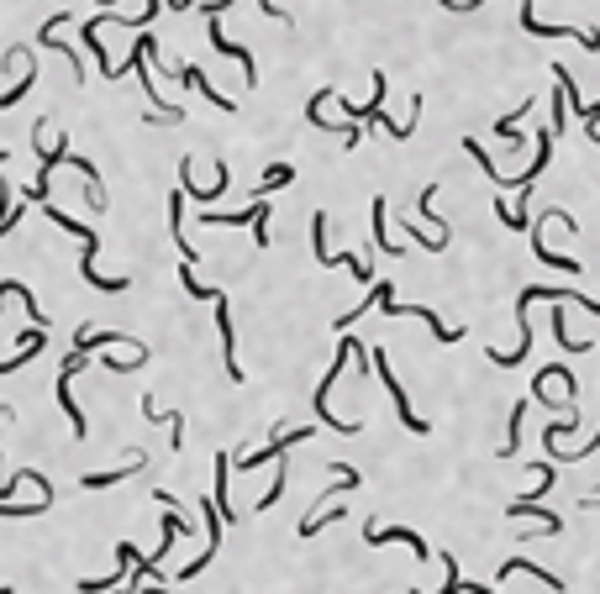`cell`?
<instances>
[{
  "mask_svg": "<svg viewBox=\"0 0 600 594\" xmlns=\"http://www.w3.org/2000/svg\"><path fill=\"white\" fill-rule=\"evenodd\" d=\"M442 568H448V584H442L437 594H458V590H464V579H458V563H453V558H442Z\"/></svg>",
  "mask_w": 600,
  "mask_h": 594,
  "instance_id": "18",
  "label": "cell"
},
{
  "mask_svg": "<svg viewBox=\"0 0 600 594\" xmlns=\"http://www.w3.org/2000/svg\"><path fill=\"white\" fill-rule=\"evenodd\" d=\"M290 179H296V169H290V164H269V169H264V179H258V189H253V195L264 200L269 189H280V184H290Z\"/></svg>",
  "mask_w": 600,
  "mask_h": 594,
  "instance_id": "14",
  "label": "cell"
},
{
  "mask_svg": "<svg viewBox=\"0 0 600 594\" xmlns=\"http://www.w3.org/2000/svg\"><path fill=\"white\" fill-rule=\"evenodd\" d=\"M211 48L216 53H227V59H238L242 63V74H247V84H258V59L242 48V43H232V37H222V21H211Z\"/></svg>",
  "mask_w": 600,
  "mask_h": 594,
  "instance_id": "5",
  "label": "cell"
},
{
  "mask_svg": "<svg viewBox=\"0 0 600 594\" xmlns=\"http://www.w3.org/2000/svg\"><path fill=\"white\" fill-rule=\"evenodd\" d=\"M227 5H232V0H211V5H206V21H222V16H227Z\"/></svg>",
  "mask_w": 600,
  "mask_h": 594,
  "instance_id": "19",
  "label": "cell"
},
{
  "mask_svg": "<svg viewBox=\"0 0 600 594\" xmlns=\"http://www.w3.org/2000/svg\"><path fill=\"white\" fill-rule=\"evenodd\" d=\"M169 5H174V11H190V5H195V0H169Z\"/></svg>",
  "mask_w": 600,
  "mask_h": 594,
  "instance_id": "23",
  "label": "cell"
},
{
  "mask_svg": "<svg viewBox=\"0 0 600 594\" xmlns=\"http://www.w3.org/2000/svg\"><path fill=\"white\" fill-rule=\"evenodd\" d=\"M117 342H132V332H74V353H95V348H117Z\"/></svg>",
  "mask_w": 600,
  "mask_h": 594,
  "instance_id": "10",
  "label": "cell"
},
{
  "mask_svg": "<svg viewBox=\"0 0 600 594\" xmlns=\"http://www.w3.org/2000/svg\"><path fill=\"white\" fill-rule=\"evenodd\" d=\"M142 463H148V458H142V453H137V447H132V453H126V463H121V469H106V474H85V478H79V484H85V489H111V484H121V478H126V474H137V469H142Z\"/></svg>",
  "mask_w": 600,
  "mask_h": 594,
  "instance_id": "7",
  "label": "cell"
},
{
  "mask_svg": "<svg viewBox=\"0 0 600 594\" xmlns=\"http://www.w3.org/2000/svg\"><path fill=\"white\" fill-rule=\"evenodd\" d=\"M363 542H369V547H385V542H406V547L417 552L421 563H426V542H421L417 532H406V526H369V532H363Z\"/></svg>",
  "mask_w": 600,
  "mask_h": 594,
  "instance_id": "6",
  "label": "cell"
},
{
  "mask_svg": "<svg viewBox=\"0 0 600 594\" xmlns=\"http://www.w3.org/2000/svg\"><path fill=\"white\" fill-rule=\"evenodd\" d=\"M506 516H538L542 526H547V536L564 532V521H558V516H553V510H547L542 500H527V494H522V500H511V510H506Z\"/></svg>",
  "mask_w": 600,
  "mask_h": 594,
  "instance_id": "9",
  "label": "cell"
},
{
  "mask_svg": "<svg viewBox=\"0 0 600 594\" xmlns=\"http://www.w3.org/2000/svg\"><path fill=\"white\" fill-rule=\"evenodd\" d=\"M269 211H274V205L253 195V205H242V211H200V227H253V237H258V247H269V232H264Z\"/></svg>",
  "mask_w": 600,
  "mask_h": 594,
  "instance_id": "1",
  "label": "cell"
},
{
  "mask_svg": "<svg viewBox=\"0 0 600 594\" xmlns=\"http://www.w3.org/2000/svg\"><path fill=\"white\" fill-rule=\"evenodd\" d=\"M180 79L190 84V90H195V95H206V100H211L216 111H232V100H227V95H216V84H211V79H206V74H200L195 63H184V68H180Z\"/></svg>",
  "mask_w": 600,
  "mask_h": 594,
  "instance_id": "8",
  "label": "cell"
},
{
  "mask_svg": "<svg viewBox=\"0 0 600 594\" xmlns=\"http://www.w3.org/2000/svg\"><path fill=\"white\" fill-rule=\"evenodd\" d=\"M600 505V489H590V494H585V510H596Z\"/></svg>",
  "mask_w": 600,
  "mask_h": 594,
  "instance_id": "22",
  "label": "cell"
},
{
  "mask_svg": "<svg viewBox=\"0 0 600 594\" xmlns=\"http://www.w3.org/2000/svg\"><path fill=\"white\" fill-rule=\"evenodd\" d=\"M527 111H532V100H522V106H516V111H506V116L495 121V137H500V142H511V148H516V142H522V132H516V121L527 116Z\"/></svg>",
  "mask_w": 600,
  "mask_h": 594,
  "instance_id": "13",
  "label": "cell"
},
{
  "mask_svg": "<svg viewBox=\"0 0 600 594\" xmlns=\"http://www.w3.org/2000/svg\"><path fill=\"white\" fill-rule=\"evenodd\" d=\"M374 373L385 379V389H390V400H395V411H401V421L411 426V431H426V421L411 411V400H406V389H401V379H395V368H390V357L385 353H374Z\"/></svg>",
  "mask_w": 600,
  "mask_h": 594,
  "instance_id": "2",
  "label": "cell"
},
{
  "mask_svg": "<svg viewBox=\"0 0 600 594\" xmlns=\"http://www.w3.org/2000/svg\"><path fill=\"white\" fill-rule=\"evenodd\" d=\"M48 348V332H27V342H21V353L16 357H0V373H11V368H21V363H32V357Z\"/></svg>",
  "mask_w": 600,
  "mask_h": 594,
  "instance_id": "12",
  "label": "cell"
},
{
  "mask_svg": "<svg viewBox=\"0 0 600 594\" xmlns=\"http://www.w3.org/2000/svg\"><path fill=\"white\" fill-rule=\"evenodd\" d=\"M311 437V426H300V431H280L269 447H258V453H247V458H238V469H258V463H280L285 458V447H296V442H305Z\"/></svg>",
  "mask_w": 600,
  "mask_h": 594,
  "instance_id": "3",
  "label": "cell"
},
{
  "mask_svg": "<svg viewBox=\"0 0 600 594\" xmlns=\"http://www.w3.org/2000/svg\"><path fill=\"white\" fill-rule=\"evenodd\" d=\"M216 332H222V348H227V379H242L238 363V337H232V305L216 295Z\"/></svg>",
  "mask_w": 600,
  "mask_h": 594,
  "instance_id": "4",
  "label": "cell"
},
{
  "mask_svg": "<svg viewBox=\"0 0 600 594\" xmlns=\"http://www.w3.org/2000/svg\"><path fill=\"white\" fill-rule=\"evenodd\" d=\"M264 11H269V16H280V21H290V11H280V0H264Z\"/></svg>",
  "mask_w": 600,
  "mask_h": 594,
  "instance_id": "21",
  "label": "cell"
},
{
  "mask_svg": "<svg viewBox=\"0 0 600 594\" xmlns=\"http://www.w3.org/2000/svg\"><path fill=\"white\" fill-rule=\"evenodd\" d=\"M180 285H184V290H190V295H195V300H216V290H206V285H200V274H195V263H184V269H180Z\"/></svg>",
  "mask_w": 600,
  "mask_h": 594,
  "instance_id": "16",
  "label": "cell"
},
{
  "mask_svg": "<svg viewBox=\"0 0 600 594\" xmlns=\"http://www.w3.org/2000/svg\"><path fill=\"white\" fill-rule=\"evenodd\" d=\"M553 337H558L569 353H585V348H596V342H580V337H569V332H564V310H553Z\"/></svg>",
  "mask_w": 600,
  "mask_h": 594,
  "instance_id": "17",
  "label": "cell"
},
{
  "mask_svg": "<svg viewBox=\"0 0 600 594\" xmlns=\"http://www.w3.org/2000/svg\"><path fill=\"white\" fill-rule=\"evenodd\" d=\"M511 574H532V579H542L553 594H564V579H558V574H547V568H538V563H527V558H511V563L500 568V579H511Z\"/></svg>",
  "mask_w": 600,
  "mask_h": 594,
  "instance_id": "11",
  "label": "cell"
},
{
  "mask_svg": "<svg viewBox=\"0 0 600 594\" xmlns=\"http://www.w3.org/2000/svg\"><path fill=\"white\" fill-rule=\"evenodd\" d=\"M32 84H37V68H32V63H27V68H21V79H16V84H11V90H5V95H0V111H11V106H16V100H21V95H27V90H32Z\"/></svg>",
  "mask_w": 600,
  "mask_h": 594,
  "instance_id": "15",
  "label": "cell"
},
{
  "mask_svg": "<svg viewBox=\"0 0 600 594\" xmlns=\"http://www.w3.org/2000/svg\"><path fill=\"white\" fill-rule=\"evenodd\" d=\"M0 164H11V153H0Z\"/></svg>",
  "mask_w": 600,
  "mask_h": 594,
  "instance_id": "24",
  "label": "cell"
},
{
  "mask_svg": "<svg viewBox=\"0 0 600 594\" xmlns=\"http://www.w3.org/2000/svg\"><path fill=\"white\" fill-rule=\"evenodd\" d=\"M474 5H484V0H442V11H474Z\"/></svg>",
  "mask_w": 600,
  "mask_h": 594,
  "instance_id": "20",
  "label": "cell"
}]
</instances>
